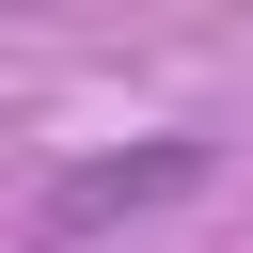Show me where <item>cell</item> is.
I'll use <instances>...</instances> for the list:
<instances>
[{"instance_id": "6da1fadb", "label": "cell", "mask_w": 253, "mask_h": 253, "mask_svg": "<svg viewBox=\"0 0 253 253\" xmlns=\"http://www.w3.org/2000/svg\"><path fill=\"white\" fill-rule=\"evenodd\" d=\"M221 174V142L206 126H158V142H111V158H79L63 190H47V253H79L95 221H142V206H190Z\"/></svg>"}]
</instances>
